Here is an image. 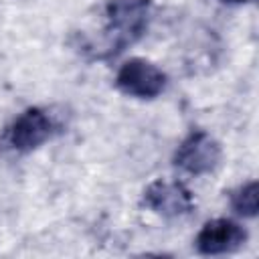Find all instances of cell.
<instances>
[{"label":"cell","mask_w":259,"mask_h":259,"mask_svg":"<svg viewBox=\"0 0 259 259\" xmlns=\"http://www.w3.org/2000/svg\"><path fill=\"white\" fill-rule=\"evenodd\" d=\"M115 87L127 97L150 101L166 91L168 75L152 61L136 57L119 67L115 75Z\"/></svg>","instance_id":"cell-3"},{"label":"cell","mask_w":259,"mask_h":259,"mask_svg":"<svg viewBox=\"0 0 259 259\" xmlns=\"http://www.w3.org/2000/svg\"><path fill=\"white\" fill-rule=\"evenodd\" d=\"M221 2H225V4H245L249 0H221Z\"/></svg>","instance_id":"cell-8"},{"label":"cell","mask_w":259,"mask_h":259,"mask_svg":"<svg viewBox=\"0 0 259 259\" xmlns=\"http://www.w3.org/2000/svg\"><path fill=\"white\" fill-rule=\"evenodd\" d=\"M142 202L152 212L164 217V219H180L186 217L194 208L192 192L182 184L180 180H166L158 178L148 184L144 190Z\"/></svg>","instance_id":"cell-5"},{"label":"cell","mask_w":259,"mask_h":259,"mask_svg":"<svg viewBox=\"0 0 259 259\" xmlns=\"http://www.w3.org/2000/svg\"><path fill=\"white\" fill-rule=\"evenodd\" d=\"M61 130L57 117L45 109V107H28L20 115L14 117V121L6 130V144L10 150L18 154H28L49 140Z\"/></svg>","instance_id":"cell-2"},{"label":"cell","mask_w":259,"mask_h":259,"mask_svg":"<svg viewBox=\"0 0 259 259\" xmlns=\"http://www.w3.org/2000/svg\"><path fill=\"white\" fill-rule=\"evenodd\" d=\"M152 0H107L103 6V28L97 42L83 47L93 61H109L136 45L148 30Z\"/></svg>","instance_id":"cell-1"},{"label":"cell","mask_w":259,"mask_h":259,"mask_svg":"<svg viewBox=\"0 0 259 259\" xmlns=\"http://www.w3.org/2000/svg\"><path fill=\"white\" fill-rule=\"evenodd\" d=\"M221 160V144L204 130H192L174 152V166L190 176H204L214 172Z\"/></svg>","instance_id":"cell-4"},{"label":"cell","mask_w":259,"mask_h":259,"mask_svg":"<svg viewBox=\"0 0 259 259\" xmlns=\"http://www.w3.org/2000/svg\"><path fill=\"white\" fill-rule=\"evenodd\" d=\"M249 239L243 225L231 219H212L202 225L194 245L200 255H227L239 251Z\"/></svg>","instance_id":"cell-6"},{"label":"cell","mask_w":259,"mask_h":259,"mask_svg":"<svg viewBox=\"0 0 259 259\" xmlns=\"http://www.w3.org/2000/svg\"><path fill=\"white\" fill-rule=\"evenodd\" d=\"M231 208L245 219H255L259 212V186L255 180H249L237 186L231 192Z\"/></svg>","instance_id":"cell-7"}]
</instances>
